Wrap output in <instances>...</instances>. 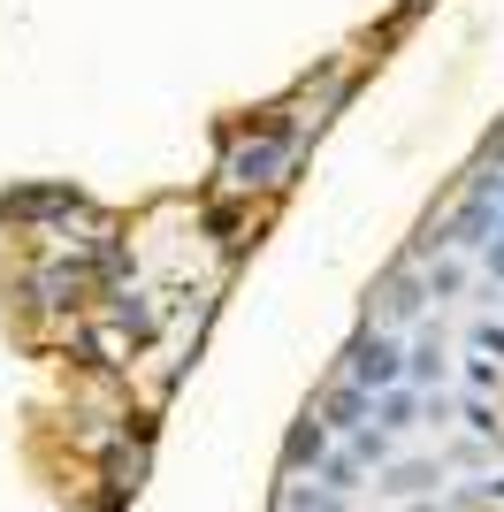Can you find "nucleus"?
Masks as SVG:
<instances>
[{"label":"nucleus","instance_id":"0eeeda50","mask_svg":"<svg viewBox=\"0 0 504 512\" xmlns=\"http://www.w3.org/2000/svg\"><path fill=\"white\" fill-rule=\"evenodd\" d=\"M474 192H482V199H497V207H504V169H489L482 184H474Z\"/></svg>","mask_w":504,"mask_h":512},{"label":"nucleus","instance_id":"7ed1b4c3","mask_svg":"<svg viewBox=\"0 0 504 512\" xmlns=\"http://www.w3.org/2000/svg\"><path fill=\"white\" fill-rule=\"evenodd\" d=\"M436 482H443V459H398V467H382L375 490L382 497H428Z\"/></svg>","mask_w":504,"mask_h":512},{"label":"nucleus","instance_id":"423d86ee","mask_svg":"<svg viewBox=\"0 0 504 512\" xmlns=\"http://www.w3.org/2000/svg\"><path fill=\"white\" fill-rule=\"evenodd\" d=\"M291 512H344V490H329V482L321 490H291Z\"/></svg>","mask_w":504,"mask_h":512},{"label":"nucleus","instance_id":"39448f33","mask_svg":"<svg viewBox=\"0 0 504 512\" xmlns=\"http://www.w3.org/2000/svg\"><path fill=\"white\" fill-rule=\"evenodd\" d=\"M466 344H474V360H482V367H504V321H474V337H466Z\"/></svg>","mask_w":504,"mask_h":512},{"label":"nucleus","instance_id":"f03ea898","mask_svg":"<svg viewBox=\"0 0 504 512\" xmlns=\"http://www.w3.org/2000/svg\"><path fill=\"white\" fill-rule=\"evenodd\" d=\"M405 360H413V344H398V329H359L352 352H344V383L382 398V390L405 383Z\"/></svg>","mask_w":504,"mask_h":512},{"label":"nucleus","instance_id":"20e7f679","mask_svg":"<svg viewBox=\"0 0 504 512\" xmlns=\"http://www.w3.org/2000/svg\"><path fill=\"white\" fill-rule=\"evenodd\" d=\"M405 383L428 390V383H451V352H443V337H420L413 360H405Z\"/></svg>","mask_w":504,"mask_h":512},{"label":"nucleus","instance_id":"f257e3e1","mask_svg":"<svg viewBox=\"0 0 504 512\" xmlns=\"http://www.w3.org/2000/svg\"><path fill=\"white\" fill-rule=\"evenodd\" d=\"M291 161H298V123H268V115H260L252 130L230 138V153H222V184H230V192H268V184L291 176Z\"/></svg>","mask_w":504,"mask_h":512}]
</instances>
